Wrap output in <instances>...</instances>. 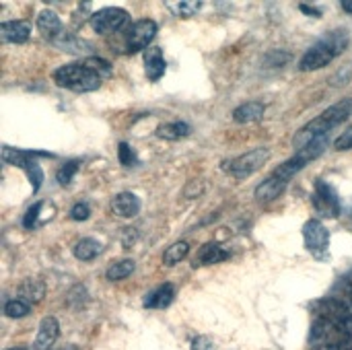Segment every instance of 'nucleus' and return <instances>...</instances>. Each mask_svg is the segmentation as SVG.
Wrapping results in <instances>:
<instances>
[{"label":"nucleus","instance_id":"1","mask_svg":"<svg viewBox=\"0 0 352 350\" xmlns=\"http://www.w3.org/2000/svg\"><path fill=\"white\" fill-rule=\"evenodd\" d=\"M111 74V64L99 56H89L87 60H78V62H68L60 68L54 70L52 78L58 87L66 89V91H74V93H91L97 91L103 83V78H107Z\"/></svg>","mask_w":352,"mask_h":350},{"label":"nucleus","instance_id":"2","mask_svg":"<svg viewBox=\"0 0 352 350\" xmlns=\"http://www.w3.org/2000/svg\"><path fill=\"white\" fill-rule=\"evenodd\" d=\"M352 116V97H344L340 99L338 103L330 105L328 109H324L320 116H316L309 124H305L301 130H297L295 138H293V144L297 151L309 146L314 140L322 138V136H328L336 126L344 124L349 118Z\"/></svg>","mask_w":352,"mask_h":350},{"label":"nucleus","instance_id":"3","mask_svg":"<svg viewBox=\"0 0 352 350\" xmlns=\"http://www.w3.org/2000/svg\"><path fill=\"white\" fill-rule=\"evenodd\" d=\"M349 31L346 29H334L328 31L326 35H322L314 45L307 47V52L301 56L299 60V70L303 72H314V70H322L328 64H332L340 54H344V50L349 47Z\"/></svg>","mask_w":352,"mask_h":350},{"label":"nucleus","instance_id":"4","mask_svg":"<svg viewBox=\"0 0 352 350\" xmlns=\"http://www.w3.org/2000/svg\"><path fill=\"white\" fill-rule=\"evenodd\" d=\"M130 21L132 19L128 10L118 8V6H107V8H99L97 12H93L89 19V25L97 35H111L122 29H128L132 25Z\"/></svg>","mask_w":352,"mask_h":350},{"label":"nucleus","instance_id":"5","mask_svg":"<svg viewBox=\"0 0 352 350\" xmlns=\"http://www.w3.org/2000/svg\"><path fill=\"white\" fill-rule=\"evenodd\" d=\"M268 159H270L268 149H254V151H248V153H243V155H239L235 159L225 161L223 169L235 179H245L252 173H256L258 169H262Z\"/></svg>","mask_w":352,"mask_h":350},{"label":"nucleus","instance_id":"6","mask_svg":"<svg viewBox=\"0 0 352 350\" xmlns=\"http://www.w3.org/2000/svg\"><path fill=\"white\" fill-rule=\"evenodd\" d=\"M2 159L6 163H10V165H16V167L25 169V173H27V177L31 182L33 194L39 192V188L43 186V169L35 161V153L19 151V149H12V146H2Z\"/></svg>","mask_w":352,"mask_h":350},{"label":"nucleus","instance_id":"7","mask_svg":"<svg viewBox=\"0 0 352 350\" xmlns=\"http://www.w3.org/2000/svg\"><path fill=\"white\" fill-rule=\"evenodd\" d=\"M159 31V25L153 21V19H140V21H134L128 31H126V37H124V47L128 54H138V52H146L148 45L153 43L155 35Z\"/></svg>","mask_w":352,"mask_h":350},{"label":"nucleus","instance_id":"8","mask_svg":"<svg viewBox=\"0 0 352 350\" xmlns=\"http://www.w3.org/2000/svg\"><path fill=\"white\" fill-rule=\"evenodd\" d=\"M303 241L307 252L316 260H328L330 252V231L320 219H309L303 225Z\"/></svg>","mask_w":352,"mask_h":350},{"label":"nucleus","instance_id":"9","mask_svg":"<svg viewBox=\"0 0 352 350\" xmlns=\"http://www.w3.org/2000/svg\"><path fill=\"white\" fill-rule=\"evenodd\" d=\"M311 202H314V208L320 212L322 219H336L340 215V210H342L338 192L328 182H324V179L316 182Z\"/></svg>","mask_w":352,"mask_h":350},{"label":"nucleus","instance_id":"10","mask_svg":"<svg viewBox=\"0 0 352 350\" xmlns=\"http://www.w3.org/2000/svg\"><path fill=\"white\" fill-rule=\"evenodd\" d=\"M58 336H60V322L54 316L43 318L33 340V350H50L58 340Z\"/></svg>","mask_w":352,"mask_h":350},{"label":"nucleus","instance_id":"11","mask_svg":"<svg viewBox=\"0 0 352 350\" xmlns=\"http://www.w3.org/2000/svg\"><path fill=\"white\" fill-rule=\"evenodd\" d=\"M35 25H37V31L41 33V37L47 39V41H56L64 33V27H62L60 17L54 10H50V8H45V10H41L37 14Z\"/></svg>","mask_w":352,"mask_h":350},{"label":"nucleus","instance_id":"12","mask_svg":"<svg viewBox=\"0 0 352 350\" xmlns=\"http://www.w3.org/2000/svg\"><path fill=\"white\" fill-rule=\"evenodd\" d=\"M289 182L276 177L274 173H270L264 182H260V186L256 188V200L258 202H274L276 198H280L287 190Z\"/></svg>","mask_w":352,"mask_h":350},{"label":"nucleus","instance_id":"13","mask_svg":"<svg viewBox=\"0 0 352 350\" xmlns=\"http://www.w3.org/2000/svg\"><path fill=\"white\" fill-rule=\"evenodd\" d=\"M167 70V60L163 56V50L161 47H148L144 52V72H146V78L151 83H157L163 78Z\"/></svg>","mask_w":352,"mask_h":350},{"label":"nucleus","instance_id":"14","mask_svg":"<svg viewBox=\"0 0 352 350\" xmlns=\"http://www.w3.org/2000/svg\"><path fill=\"white\" fill-rule=\"evenodd\" d=\"M111 210L122 219H132L140 212V198L132 192H120L111 198Z\"/></svg>","mask_w":352,"mask_h":350},{"label":"nucleus","instance_id":"15","mask_svg":"<svg viewBox=\"0 0 352 350\" xmlns=\"http://www.w3.org/2000/svg\"><path fill=\"white\" fill-rule=\"evenodd\" d=\"M0 35L6 43H25L31 37V25L27 21H4L0 25Z\"/></svg>","mask_w":352,"mask_h":350},{"label":"nucleus","instance_id":"16","mask_svg":"<svg viewBox=\"0 0 352 350\" xmlns=\"http://www.w3.org/2000/svg\"><path fill=\"white\" fill-rule=\"evenodd\" d=\"M173 299H175V287L171 283H163L151 295H146L144 307L146 309H167L173 303Z\"/></svg>","mask_w":352,"mask_h":350},{"label":"nucleus","instance_id":"17","mask_svg":"<svg viewBox=\"0 0 352 350\" xmlns=\"http://www.w3.org/2000/svg\"><path fill=\"white\" fill-rule=\"evenodd\" d=\"M264 111H266V105L264 103H260V101H248V103H241L239 107L233 109V120L237 124L260 122L264 118Z\"/></svg>","mask_w":352,"mask_h":350},{"label":"nucleus","instance_id":"18","mask_svg":"<svg viewBox=\"0 0 352 350\" xmlns=\"http://www.w3.org/2000/svg\"><path fill=\"white\" fill-rule=\"evenodd\" d=\"M229 258H231V252L225 250V248H223L221 243H217V241L204 243V245L200 248V252H198V262L204 264V266L221 264V262H225V260H229Z\"/></svg>","mask_w":352,"mask_h":350},{"label":"nucleus","instance_id":"19","mask_svg":"<svg viewBox=\"0 0 352 350\" xmlns=\"http://www.w3.org/2000/svg\"><path fill=\"white\" fill-rule=\"evenodd\" d=\"M19 297L29 305L41 303L45 299V283L41 278H27L19 285Z\"/></svg>","mask_w":352,"mask_h":350},{"label":"nucleus","instance_id":"20","mask_svg":"<svg viewBox=\"0 0 352 350\" xmlns=\"http://www.w3.org/2000/svg\"><path fill=\"white\" fill-rule=\"evenodd\" d=\"M192 132L190 124L184 120H175V122H165L157 128V136L163 140H182Z\"/></svg>","mask_w":352,"mask_h":350},{"label":"nucleus","instance_id":"21","mask_svg":"<svg viewBox=\"0 0 352 350\" xmlns=\"http://www.w3.org/2000/svg\"><path fill=\"white\" fill-rule=\"evenodd\" d=\"M101 252H103L101 243H99V241H95V239H91V237L80 239V241L74 245V250H72L74 258H76V260H80V262H91V260H95Z\"/></svg>","mask_w":352,"mask_h":350},{"label":"nucleus","instance_id":"22","mask_svg":"<svg viewBox=\"0 0 352 350\" xmlns=\"http://www.w3.org/2000/svg\"><path fill=\"white\" fill-rule=\"evenodd\" d=\"M134 268H136V262H134V260H130V258H126V260H118V262H113V264L107 268L105 278H107V281H111V283H120V281L128 278V276L134 272Z\"/></svg>","mask_w":352,"mask_h":350},{"label":"nucleus","instance_id":"23","mask_svg":"<svg viewBox=\"0 0 352 350\" xmlns=\"http://www.w3.org/2000/svg\"><path fill=\"white\" fill-rule=\"evenodd\" d=\"M60 50L68 52V54H85V52H91V45L87 41H82L80 37L76 35H60L56 41H54Z\"/></svg>","mask_w":352,"mask_h":350},{"label":"nucleus","instance_id":"24","mask_svg":"<svg viewBox=\"0 0 352 350\" xmlns=\"http://www.w3.org/2000/svg\"><path fill=\"white\" fill-rule=\"evenodd\" d=\"M165 4L173 14H177L182 19H188V17H194L202 8L204 2L202 0H177V2H165Z\"/></svg>","mask_w":352,"mask_h":350},{"label":"nucleus","instance_id":"25","mask_svg":"<svg viewBox=\"0 0 352 350\" xmlns=\"http://www.w3.org/2000/svg\"><path fill=\"white\" fill-rule=\"evenodd\" d=\"M188 252H190V245L188 241H175L173 245H169L163 254V264L165 266H175L179 264L182 260L188 258Z\"/></svg>","mask_w":352,"mask_h":350},{"label":"nucleus","instance_id":"26","mask_svg":"<svg viewBox=\"0 0 352 350\" xmlns=\"http://www.w3.org/2000/svg\"><path fill=\"white\" fill-rule=\"evenodd\" d=\"M31 314V305L25 301V299H10L6 305H4V316H8L10 320H21V318H27Z\"/></svg>","mask_w":352,"mask_h":350},{"label":"nucleus","instance_id":"27","mask_svg":"<svg viewBox=\"0 0 352 350\" xmlns=\"http://www.w3.org/2000/svg\"><path fill=\"white\" fill-rule=\"evenodd\" d=\"M78 169H80V161H78V159H70V161H66V163L58 169V173H56L58 184H60V186H68V184H72V179H74V175L78 173Z\"/></svg>","mask_w":352,"mask_h":350},{"label":"nucleus","instance_id":"28","mask_svg":"<svg viewBox=\"0 0 352 350\" xmlns=\"http://www.w3.org/2000/svg\"><path fill=\"white\" fill-rule=\"evenodd\" d=\"M118 159H120L122 167H126V169H132V167L138 165V157H136V153L132 151V146L128 142L118 144Z\"/></svg>","mask_w":352,"mask_h":350},{"label":"nucleus","instance_id":"29","mask_svg":"<svg viewBox=\"0 0 352 350\" xmlns=\"http://www.w3.org/2000/svg\"><path fill=\"white\" fill-rule=\"evenodd\" d=\"M43 206H45V202H43V200H39V202H35V204H31V206L27 208V212L23 215V221H21L25 229H35V227H37V223H39V215H41Z\"/></svg>","mask_w":352,"mask_h":350},{"label":"nucleus","instance_id":"30","mask_svg":"<svg viewBox=\"0 0 352 350\" xmlns=\"http://www.w3.org/2000/svg\"><path fill=\"white\" fill-rule=\"evenodd\" d=\"M68 217H70L72 221H76V223H82V221H87V219L91 217V208H89L87 202H76V204L70 208Z\"/></svg>","mask_w":352,"mask_h":350},{"label":"nucleus","instance_id":"31","mask_svg":"<svg viewBox=\"0 0 352 350\" xmlns=\"http://www.w3.org/2000/svg\"><path fill=\"white\" fill-rule=\"evenodd\" d=\"M336 151H352V128H346L334 142Z\"/></svg>","mask_w":352,"mask_h":350},{"label":"nucleus","instance_id":"32","mask_svg":"<svg viewBox=\"0 0 352 350\" xmlns=\"http://www.w3.org/2000/svg\"><path fill=\"white\" fill-rule=\"evenodd\" d=\"M192 350H219L214 347V342L210 340V338H206V336H196L194 340H192Z\"/></svg>","mask_w":352,"mask_h":350},{"label":"nucleus","instance_id":"33","mask_svg":"<svg viewBox=\"0 0 352 350\" xmlns=\"http://www.w3.org/2000/svg\"><path fill=\"white\" fill-rule=\"evenodd\" d=\"M122 239H124V245L130 248V245L138 239V231H136V229H124V231H122Z\"/></svg>","mask_w":352,"mask_h":350},{"label":"nucleus","instance_id":"34","mask_svg":"<svg viewBox=\"0 0 352 350\" xmlns=\"http://www.w3.org/2000/svg\"><path fill=\"white\" fill-rule=\"evenodd\" d=\"M299 8H301V12H307V14H316V17H320V14H322V10L311 8L309 4H299Z\"/></svg>","mask_w":352,"mask_h":350},{"label":"nucleus","instance_id":"35","mask_svg":"<svg viewBox=\"0 0 352 350\" xmlns=\"http://www.w3.org/2000/svg\"><path fill=\"white\" fill-rule=\"evenodd\" d=\"M340 4H342V8H344L346 12H352V0H342Z\"/></svg>","mask_w":352,"mask_h":350},{"label":"nucleus","instance_id":"36","mask_svg":"<svg viewBox=\"0 0 352 350\" xmlns=\"http://www.w3.org/2000/svg\"><path fill=\"white\" fill-rule=\"evenodd\" d=\"M60 350H78L76 347H64V349H60Z\"/></svg>","mask_w":352,"mask_h":350},{"label":"nucleus","instance_id":"37","mask_svg":"<svg viewBox=\"0 0 352 350\" xmlns=\"http://www.w3.org/2000/svg\"><path fill=\"white\" fill-rule=\"evenodd\" d=\"M349 305L352 307V289H351V297H349Z\"/></svg>","mask_w":352,"mask_h":350},{"label":"nucleus","instance_id":"38","mask_svg":"<svg viewBox=\"0 0 352 350\" xmlns=\"http://www.w3.org/2000/svg\"><path fill=\"white\" fill-rule=\"evenodd\" d=\"M8 350H27V349H21V347H16V349H8Z\"/></svg>","mask_w":352,"mask_h":350},{"label":"nucleus","instance_id":"39","mask_svg":"<svg viewBox=\"0 0 352 350\" xmlns=\"http://www.w3.org/2000/svg\"><path fill=\"white\" fill-rule=\"evenodd\" d=\"M314 350H336V349H314Z\"/></svg>","mask_w":352,"mask_h":350}]
</instances>
